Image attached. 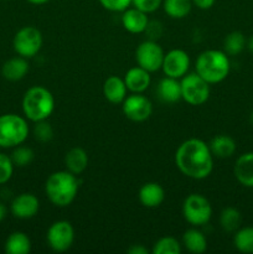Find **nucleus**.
<instances>
[{"mask_svg": "<svg viewBox=\"0 0 253 254\" xmlns=\"http://www.w3.org/2000/svg\"><path fill=\"white\" fill-rule=\"evenodd\" d=\"M179 170L193 180H202L213 170V155L210 146L201 139L191 138L180 144L175 153Z\"/></svg>", "mask_w": 253, "mask_h": 254, "instance_id": "1", "label": "nucleus"}, {"mask_svg": "<svg viewBox=\"0 0 253 254\" xmlns=\"http://www.w3.org/2000/svg\"><path fill=\"white\" fill-rule=\"evenodd\" d=\"M78 180L76 175L66 171L51 174L45 184V192L50 202L57 207H67L76 198L78 192Z\"/></svg>", "mask_w": 253, "mask_h": 254, "instance_id": "2", "label": "nucleus"}, {"mask_svg": "<svg viewBox=\"0 0 253 254\" xmlns=\"http://www.w3.org/2000/svg\"><path fill=\"white\" fill-rule=\"evenodd\" d=\"M196 73L207 83L215 84L222 82L231 69L230 59L225 51L206 50L196 60Z\"/></svg>", "mask_w": 253, "mask_h": 254, "instance_id": "3", "label": "nucleus"}, {"mask_svg": "<svg viewBox=\"0 0 253 254\" xmlns=\"http://www.w3.org/2000/svg\"><path fill=\"white\" fill-rule=\"evenodd\" d=\"M24 116L29 121H46L55 109V98L51 92L42 86H34L25 92L21 102Z\"/></svg>", "mask_w": 253, "mask_h": 254, "instance_id": "4", "label": "nucleus"}, {"mask_svg": "<svg viewBox=\"0 0 253 254\" xmlns=\"http://www.w3.org/2000/svg\"><path fill=\"white\" fill-rule=\"evenodd\" d=\"M26 119L17 114L0 116V148L9 149L21 145L29 136Z\"/></svg>", "mask_w": 253, "mask_h": 254, "instance_id": "5", "label": "nucleus"}, {"mask_svg": "<svg viewBox=\"0 0 253 254\" xmlns=\"http://www.w3.org/2000/svg\"><path fill=\"white\" fill-rule=\"evenodd\" d=\"M184 218L193 227H200L210 222L212 216L211 203L200 193H191L183 203Z\"/></svg>", "mask_w": 253, "mask_h": 254, "instance_id": "6", "label": "nucleus"}, {"mask_svg": "<svg viewBox=\"0 0 253 254\" xmlns=\"http://www.w3.org/2000/svg\"><path fill=\"white\" fill-rule=\"evenodd\" d=\"M181 98L191 106H201L210 97V83L197 73H189L181 78Z\"/></svg>", "mask_w": 253, "mask_h": 254, "instance_id": "7", "label": "nucleus"}, {"mask_svg": "<svg viewBox=\"0 0 253 254\" xmlns=\"http://www.w3.org/2000/svg\"><path fill=\"white\" fill-rule=\"evenodd\" d=\"M42 42V34L39 29L35 26H25L15 34L12 46L19 56L32 59L40 52Z\"/></svg>", "mask_w": 253, "mask_h": 254, "instance_id": "8", "label": "nucleus"}, {"mask_svg": "<svg viewBox=\"0 0 253 254\" xmlns=\"http://www.w3.org/2000/svg\"><path fill=\"white\" fill-rule=\"evenodd\" d=\"M46 238L54 252H66L74 242V230L68 221H56L50 226Z\"/></svg>", "mask_w": 253, "mask_h": 254, "instance_id": "9", "label": "nucleus"}, {"mask_svg": "<svg viewBox=\"0 0 253 254\" xmlns=\"http://www.w3.org/2000/svg\"><path fill=\"white\" fill-rule=\"evenodd\" d=\"M164 51L159 44L154 40L143 41L135 51V60L138 66L148 72H156L161 68L164 60Z\"/></svg>", "mask_w": 253, "mask_h": 254, "instance_id": "10", "label": "nucleus"}, {"mask_svg": "<svg viewBox=\"0 0 253 254\" xmlns=\"http://www.w3.org/2000/svg\"><path fill=\"white\" fill-rule=\"evenodd\" d=\"M122 111L129 121L140 123L150 118L153 113V104L141 93H134L126 97L122 102Z\"/></svg>", "mask_w": 253, "mask_h": 254, "instance_id": "11", "label": "nucleus"}, {"mask_svg": "<svg viewBox=\"0 0 253 254\" xmlns=\"http://www.w3.org/2000/svg\"><path fill=\"white\" fill-rule=\"evenodd\" d=\"M189 67H190V57H189L188 52H185L184 50L175 49L164 55L161 69L165 76L178 79L183 78L188 73Z\"/></svg>", "mask_w": 253, "mask_h": 254, "instance_id": "12", "label": "nucleus"}, {"mask_svg": "<svg viewBox=\"0 0 253 254\" xmlns=\"http://www.w3.org/2000/svg\"><path fill=\"white\" fill-rule=\"evenodd\" d=\"M40 210V201L35 195L24 192L17 195L10 205L12 216L19 220H30L35 217Z\"/></svg>", "mask_w": 253, "mask_h": 254, "instance_id": "13", "label": "nucleus"}, {"mask_svg": "<svg viewBox=\"0 0 253 254\" xmlns=\"http://www.w3.org/2000/svg\"><path fill=\"white\" fill-rule=\"evenodd\" d=\"M124 83H126V89L133 93H143L150 86V72L141 68L140 66L133 67L128 69L124 76Z\"/></svg>", "mask_w": 253, "mask_h": 254, "instance_id": "14", "label": "nucleus"}, {"mask_svg": "<svg viewBox=\"0 0 253 254\" xmlns=\"http://www.w3.org/2000/svg\"><path fill=\"white\" fill-rule=\"evenodd\" d=\"M148 14L140 11L136 7H128L122 14V25L130 34H141L148 26Z\"/></svg>", "mask_w": 253, "mask_h": 254, "instance_id": "15", "label": "nucleus"}, {"mask_svg": "<svg viewBox=\"0 0 253 254\" xmlns=\"http://www.w3.org/2000/svg\"><path fill=\"white\" fill-rule=\"evenodd\" d=\"M165 200V191L158 183H146L139 190V201L144 207H159Z\"/></svg>", "mask_w": 253, "mask_h": 254, "instance_id": "16", "label": "nucleus"}, {"mask_svg": "<svg viewBox=\"0 0 253 254\" xmlns=\"http://www.w3.org/2000/svg\"><path fill=\"white\" fill-rule=\"evenodd\" d=\"M236 179L245 188H253V153H245L236 160L233 169Z\"/></svg>", "mask_w": 253, "mask_h": 254, "instance_id": "17", "label": "nucleus"}, {"mask_svg": "<svg viewBox=\"0 0 253 254\" xmlns=\"http://www.w3.org/2000/svg\"><path fill=\"white\" fill-rule=\"evenodd\" d=\"M29 72V62L25 57H12L7 60L1 67V74L5 79L11 82L20 81Z\"/></svg>", "mask_w": 253, "mask_h": 254, "instance_id": "18", "label": "nucleus"}, {"mask_svg": "<svg viewBox=\"0 0 253 254\" xmlns=\"http://www.w3.org/2000/svg\"><path fill=\"white\" fill-rule=\"evenodd\" d=\"M158 97L164 103H176L181 98V83L178 78L168 77L161 79L158 84Z\"/></svg>", "mask_w": 253, "mask_h": 254, "instance_id": "19", "label": "nucleus"}, {"mask_svg": "<svg viewBox=\"0 0 253 254\" xmlns=\"http://www.w3.org/2000/svg\"><path fill=\"white\" fill-rule=\"evenodd\" d=\"M126 86L124 79L119 78L118 76H111L104 81L103 94L108 102L113 104H119L126 99Z\"/></svg>", "mask_w": 253, "mask_h": 254, "instance_id": "20", "label": "nucleus"}, {"mask_svg": "<svg viewBox=\"0 0 253 254\" xmlns=\"http://www.w3.org/2000/svg\"><path fill=\"white\" fill-rule=\"evenodd\" d=\"M64 165L69 173L74 175H79L83 173L88 166V155L86 150L82 148H72L68 150L64 156Z\"/></svg>", "mask_w": 253, "mask_h": 254, "instance_id": "21", "label": "nucleus"}, {"mask_svg": "<svg viewBox=\"0 0 253 254\" xmlns=\"http://www.w3.org/2000/svg\"><path fill=\"white\" fill-rule=\"evenodd\" d=\"M210 150L213 156L218 159H228L235 154L236 151V141L231 138L230 135L226 134H220V135L215 136L208 144Z\"/></svg>", "mask_w": 253, "mask_h": 254, "instance_id": "22", "label": "nucleus"}, {"mask_svg": "<svg viewBox=\"0 0 253 254\" xmlns=\"http://www.w3.org/2000/svg\"><path fill=\"white\" fill-rule=\"evenodd\" d=\"M183 245L189 252L193 254H201L207 250V240L197 228H191L184 233Z\"/></svg>", "mask_w": 253, "mask_h": 254, "instance_id": "23", "label": "nucleus"}, {"mask_svg": "<svg viewBox=\"0 0 253 254\" xmlns=\"http://www.w3.org/2000/svg\"><path fill=\"white\" fill-rule=\"evenodd\" d=\"M31 251V241L24 232H12L5 242L7 254H27Z\"/></svg>", "mask_w": 253, "mask_h": 254, "instance_id": "24", "label": "nucleus"}, {"mask_svg": "<svg viewBox=\"0 0 253 254\" xmlns=\"http://www.w3.org/2000/svg\"><path fill=\"white\" fill-rule=\"evenodd\" d=\"M164 11L171 19H184L188 16L192 7L191 0H163Z\"/></svg>", "mask_w": 253, "mask_h": 254, "instance_id": "25", "label": "nucleus"}, {"mask_svg": "<svg viewBox=\"0 0 253 254\" xmlns=\"http://www.w3.org/2000/svg\"><path fill=\"white\" fill-rule=\"evenodd\" d=\"M233 245L238 252L253 254V227L238 228L233 237Z\"/></svg>", "mask_w": 253, "mask_h": 254, "instance_id": "26", "label": "nucleus"}, {"mask_svg": "<svg viewBox=\"0 0 253 254\" xmlns=\"http://www.w3.org/2000/svg\"><path fill=\"white\" fill-rule=\"evenodd\" d=\"M242 216L241 212L235 207L223 208L220 215V225L226 232H236L241 227Z\"/></svg>", "mask_w": 253, "mask_h": 254, "instance_id": "27", "label": "nucleus"}, {"mask_svg": "<svg viewBox=\"0 0 253 254\" xmlns=\"http://www.w3.org/2000/svg\"><path fill=\"white\" fill-rule=\"evenodd\" d=\"M246 44L247 40L242 32L232 31L226 36L223 41V49L228 56H237L246 49Z\"/></svg>", "mask_w": 253, "mask_h": 254, "instance_id": "28", "label": "nucleus"}, {"mask_svg": "<svg viewBox=\"0 0 253 254\" xmlns=\"http://www.w3.org/2000/svg\"><path fill=\"white\" fill-rule=\"evenodd\" d=\"M153 254H180L181 245L174 237H163L154 243L151 248Z\"/></svg>", "mask_w": 253, "mask_h": 254, "instance_id": "29", "label": "nucleus"}, {"mask_svg": "<svg viewBox=\"0 0 253 254\" xmlns=\"http://www.w3.org/2000/svg\"><path fill=\"white\" fill-rule=\"evenodd\" d=\"M34 151L32 149L27 148V146H15L14 151L11 154V160L14 163L15 166H19V168H24L27 166L32 160H34Z\"/></svg>", "mask_w": 253, "mask_h": 254, "instance_id": "30", "label": "nucleus"}, {"mask_svg": "<svg viewBox=\"0 0 253 254\" xmlns=\"http://www.w3.org/2000/svg\"><path fill=\"white\" fill-rule=\"evenodd\" d=\"M34 136L40 143H47L54 138V129L51 124L46 121H40L35 123Z\"/></svg>", "mask_w": 253, "mask_h": 254, "instance_id": "31", "label": "nucleus"}, {"mask_svg": "<svg viewBox=\"0 0 253 254\" xmlns=\"http://www.w3.org/2000/svg\"><path fill=\"white\" fill-rule=\"evenodd\" d=\"M14 166V163L9 155L0 153V185H4L12 178Z\"/></svg>", "mask_w": 253, "mask_h": 254, "instance_id": "32", "label": "nucleus"}, {"mask_svg": "<svg viewBox=\"0 0 253 254\" xmlns=\"http://www.w3.org/2000/svg\"><path fill=\"white\" fill-rule=\"evenodd\" d=\"M99 4L112 12H123L131 5V0H98Z\"/></svg>", "mask_w": 253, "mask_h": 254, "instance_id": "33", "label": "nucleus"}, {"mask_svg": "<svg viewBox=\"0 0 253 254\" xmlns=\"http://www.w3.org/2000/svg\"><path fill=\"white\" fill-rule=\"evenodd\" d=\"M163 4V0H131V5L145 14L156 11Z\"/></svg>", "mask_w": 253, "mask_h": 254, "instance_id": "34", "label": "nucleus"}, {"mask_svg": "<svg viewBox=\"0 0 253 254\" xmlns=\"http://www.w3.org/2000/svg\"><path fill=\"white\" fill-rule=\"evenodd\" d=\"M163 25L158 21H149L148 26L145 29V34L149 36V40H154L155 41L156 39L161 36V32H163Z\"/></svg>", "mask_w": 253, "mask_h": 254, "instance_id": "35", "label": "nucleus"}, {"mask_svg": "<svg viewBox=\"0 0 253 254\" xmlns=\"http://www.w3.org/2000/svg\"><path fill=\"white\" fill-rule=\"evenodd\" d=\"M192 5H195L196 7L201 10H208L213 6L216 0H191Z\"/></svg>", "mask_w": 253, "mask_h": 254, "instance_id": "36", "label": "nucleus"}, {"mask_svg": "<svg viewBox=\"0 0 253 254\" xmlns=\"http://www.w3.org/2000/svg\"><path fill=\"white\" fill-rule=\"evenodd\" d=\"M129 254H148L149 251L141 245H134L128 250Z\"/></svg>", "mask_w": 253, "mask_h": 254, "instance_id": "37", "label": "nucleus"}, {"mask_svg": "<svg viewBox=\"0 0 253 254\" xmlns=\"http://www.w3.org/2000/svg\"><path fill=\"white\" fill-rule=\"evenodd\" d=\"M6 215H7L6 206H5L2 202H0V222H1L5 217H6Z\"/></svg>", "mask_w": 253, "mask_h": 254, "instance_id": "38", "label": "nucleus"}, {"mask_svg": "<svg viewBox=\"0 0 253 254\" xmlns=\"http://www.w3.org/2000/svg\"><path fill=\"white\" fill-rule=\"evenodd\" d=\"M246 47H247L248 51H250L251 54H253V35L250 37V39L247 40V44H246Z\"/></svg>", "mask_w": 253, "mask_h": 254, "instance_id": "39", "label": "nucleus"}, {"mask_svg": "<svg viewBox=\"0 0 253 254\" xmlns=\"http://www.w3.org/2000/svg\"><path fill=\"white\" fill-rule=\"evenodd\" d=\"M26 1H29L30 4H34V5H42L49 2L50 0H26Z\"/></svg>", "mask_w": 253, "mask_h": 254, "instance_id": "40", "label": "nucleus"}, {"mask_svg": "<svg viewBox=\"0 0 253 254\" xmlns=\"http://www.w3.org/2000/svg\"><path fill=\"white\" fill-rule=\"evenodd\" d=\"M250 121H251V123L253 124V112H252V113H251V116H250Z\"/></svg>", "mask_w": 253, "mask_h": 254, "instance_id": "41", "label": "nucleus"}]
</instances>
